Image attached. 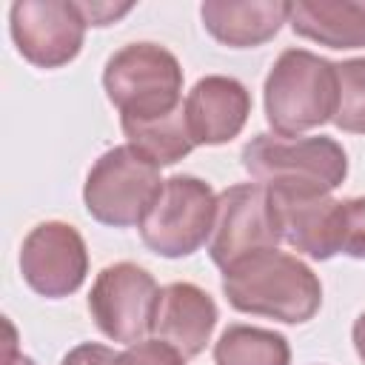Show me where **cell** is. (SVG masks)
I'll return each mask as SVG.
<instances>
[{
	"mask_svg": "<svg viewBox=\"0 0 365 365\" xmlns=\"http://www.w3.org/2000/svg\"><path fill=\"white\" fill-rule=\"evenodd\" d=\"M222 294L242 314L291 325L308 322L322 302L317 274L302 259L277 248H262L231 262L222 271Z\"/></svg>",
	"mask_w": 365,
	"mask_h": 365,
	"instance_id": "1",
	"label": "cell"
},
{
	"mask_svg": "<svg viewBox=\"0 0 365 365\" xmlns=\"http://www.w3.org/2000/svg\"><path fill=\"white\" fill-rule=\"evenodd\" d=\"M336 111V66L305 48H285L265 77V117L274 134L302 137Z\"/></svg>",
	"mask_w": 365,
	"mask_h": 365,
	"instance_id": "2",
	"label": "cell"
},
{
	"mask_svg": "<svg viewBox=\"0 0 365 365\" xmlns=\"http://www.w3.org/2000/svg\"><path fill=\"white\" fill-rule=\"evenodd\" d=\"M103 88L123 120L165 117L182 106V68L157 43H128L108 57Z\"/></svg>",
	"mask_w": 365,
	"mask_h": 365,
	"instance_id": "3",
	"label": "cell"
},
{
	"mask_svg": "<svg viewBox=\"0 0 365 365\" xmlns=\"http://www.w3.org/2000/svg\"><path fill=\"white\" fill-rule=\"evenodd\" d=\"M242 168L259 185H305L334 191L348 174V157L331 137L257 134L242 148Z\"/></svg>",
	"mask_w": 365,
	"mask_h": 365,
	"instance_id": "4",
	"label": "cell"
},
{
	"mask_svg": "<svg viewBox=\"0 0 365 365\" xmlns=\"http://www.w3.org/2000/svg\"><path fill=\"white\" fill-rule=\"evenodd\" d=\"M217 220V194L200 177H168L140 222L143 242L168 259L194 254L211 240Z\"/></svg>",
	"mask_w": 365,
	"mask_h": 365,
	"instance_id": "5",
	"label": "cell"
},
{
	"mask_svg": "<svg viewBox=\"0 0 365 365\" xmlns=\"http://www.w3.org/2000/svg\"><path fill=\"white\" fill-rule=\"evenodd\" d=\"M160 188V168L151 160L131 145H114L91 165L83 200L97 222L125 228L143 222Z\"/></svg>",
	"mask_w": 365,
	"mask_h": 365,
	"instance_id": "6",
	"label": "cell"
},
{
	"mask_svg": "<svg viewBox=\"0 0 365 365\" xmlns=\"http://www.w3.org/2000/svg\"><path fill=\"white\" fill-rule=\"evenodd\" d=\"M160 291L145 268L134 262L108 265L97 274L88 294L91 319L114 342H143L151 334Z\"/></svg>",
	"mask_w": 365,
	"mask_h": 365,
	"instance_id": "7",
	"label": "cell"
},
{
	"mask_svg": "<svg viewBox=\"0 0 365 365\" xmlns=\"http://www.w3.org/2000/svg\"><path fill=\"white\" fill-rule=\"evenodd\" d=\"M277 217L271 208L268 188L259 182H240L217 197V220L208 240V254L222 271L262 248H277L279 242Z\"/></svg>",
	"mask_w": 365,
	"mask_h": 365,
	"instance_id": "8",
	"label": "cell"
},
{
	"mask_svg": "<svg viewBox=\"0 0 365 365\" xmlns=\"http://www.w3.org/2000/svg\"><path fill=\"white\" fill-rule=\"evenodd\" d=\"M279 237L311 259H331L342 248V202L322 188L265 185Z\"/></svg>",
	"mask_w": 365,
	"mask_h": 365,
	"instance_id": "9",
	"label": "cell"
},
{
	"mask_svg": "<svg viewBox=\"0 0 365 365\" xmlns=\"http://www.w3.org/2000/svg\"><path fill=\"white\" fill-rule=\"evenodd\" d=\"M17 51L37 68H57L77 57L86 20L68 0H17L9 11Z\"/></svg>",
	"mask_w": 365,
	"mask_h": 365,
	"instance_id": "10",
	"label": "cell"
},
{
	"mask_svg": "<svg viewBox=\"0 0 365 365\" xmlns=\"http://www.w3.org/2000/svg\"><path fill=\"white\" fill-rule=\"evenodd\" d=\"M26 285L48 299L74 294L88 274V254L80 231L68 222L48 220L29 231L20 248Z\"/></svg>",
	"mask_w": 365,
	"mask_h": 365,
	"instance_id": "11",
	"label": "cell"
},
{
	"mask_svg": "<svg viewBox=\"0 0 365 365\" xmlns=\"http://www.w3.org/2000/svg\"><path fill=\"white\" fill-rule=\"evenodd\" d=\"M182 108L194 145H220L242 131L251 114V97L240 80L211 74L194 83Z\"/></svg>",
	"mask_w": 365,
	"mask_h": 365,
	"instance_id": "12",
	"label": "cell"
},
{
	"mask_svg": "<svg viewBox=\"0 0 365 365\" xmlns=\"http://www.w3.org/2000/svg\"><path fill=\"white\" fill-rule=\"evenodd\" d=\"M214 325H217V305L202 288L191 282H171L160 291L151 334L168 342L185 359L197 356L205 348Z\"/></svg>",
	"mask_w": 365,
	"mask_h": 365,
	"instance_id": "13",
	"label": "cell"
},
{
	"mask_svg": "<svg viewBox=\"0 0 365 365\" xmlns=\"http://www.w3.org/2000/svg\"><path fill=\"white\" fill-rule=\"evenodd\" d=\"M288 11L291 3L282 0H245V3L208 0L200 9L211 37L231 48H254L268 43L279 31V26L288 23Z\"/></svg>",
	"mask_w": 365,
	"mask_h": 365,
	"instance_id": "14",
	"label": "cell"
},
{
	"mask_svg": "<svg viewBox=\"0 0 365 365\" xmlns=\"http://www.w3.org/2000/svg\"><path fill=\"white\" fill-rule=\"evenodd\" d=\"M288 23L328 48H365V0H299L291 3Z\"/></svg>",
	"mask_w": 365,
	"mask_h": 365,
	"instance_id": "15",
	"label": "cell"
},
{
	"mask_svg": "<svg viewBox=\"0 0 365 365\" xmlns=\"http://www.w3.org/2000/svg\"><path fill=\"white\" fill-rule=\"evenodd\" d=\"M123 131L128 137V145L137 148L145 160H151L157 168L174 165L177 160H182L194 148V140L188 134V123H185V108L182 106L177 111L165 114V117L123 120Z\"/></svg>",
	"mask_w": 365,
	"mask_h": 365,
	"instance_id": "16",
	"label": "cell"
},
{
	"mask_svg": "<svg viewBox=\"0 0 365 365\" xmlns=\"http://www.w3.org/2000/svg\"><path fill=\"white\" fill-rule=\"evenodd\" d=\"M217 365H288V339L268 328L228 325L214 345Z\"/></svg>",
	"mask_w": 365,
	"mask_h": 365,
	"instance_id": "17",
	"label": "cell"
},
{
	"mask_svg": "<svg viewBox=\"0 0 365 365\" xmlns=\"http://www.w3.org/2000/svg\"><path fill=\"white\" fill-rule=\"evenodd\" d=\"M60 365H185V356L163 339H143L125 351H111L97 342H83L71 348Z\"/></svg>",
	"mask_w": 365,
	"mask_h": 365,
	"instance_id": "18",
	"label": "cell"
},
{
	"mask_svg": "<svg viewBox=\"0 0 365 365\" xmlns=\"http://www.w3.org/2000/svg\"><path fill=\"white\" fill-rule=\"evenodd\" d=\"M336 66V111L334 125L351 134H365V57Z\"/></svg>",
	"mask_w": 365,
	"mask_h": 365,
	"instance_id": "19",
	"label": "cell"
},
{
	"mask_svg": "<svg viewBox=\"0 0 365 365\" xmlns=\"http://www.w3.org/2000/svg\"><path fill=\"white\" fill-rule=\"evenodd\" d=\"M354 259H365V197L342 200V248Z\"/></svg>",
	"mask_w": 365,
	"mask_h": 365,
	"instance_id": "20",
	"label": "cell"
},
{
	"mask_svg": "<svg viewBox=\"0 0 365 365\" xmlns=\"http://www.w3.org/2000/svg\"><path fill=\"white\" fill-rule=\"evenodd\" d=\"M77 9L88 26H108L117 17L128 14L131 3H77Z\"/></svg>",
	"mask_w": 365,
	"mask_h": 365,
	"instance_id": "21",
	"label": "cell"
},
{
	"mask_svg": "<svg viewBox=\"0 0 365 365\" xmlns=\"http://www.w3.org/2000/svg\"><path fill=\"white\" fill-rule=\"evenodd\" d=\"M354 345H356L359 359L365 362V314H359L356 322H354Z\"/></svg>",
	"mask_w": 365,
	"mask_h": 365,
	"instance_id": "22",
	"label": "cell"
},
{
	"mask_svg": "<svg viewBox=\"0 0 365 365\" xmlns=\"http://www.w3.org/2000/svg\"><path fill=\"white\" fill-rule=\"evenodd\" d=\"M9 365H34V362H31L29 356H20V354H17V356H14V359H11Z\"/></svg>",
	"mask_w": 365,
	"mask_h": 365,
	"instance_id": "23",
	"label": "cell"
}]
</instances>
